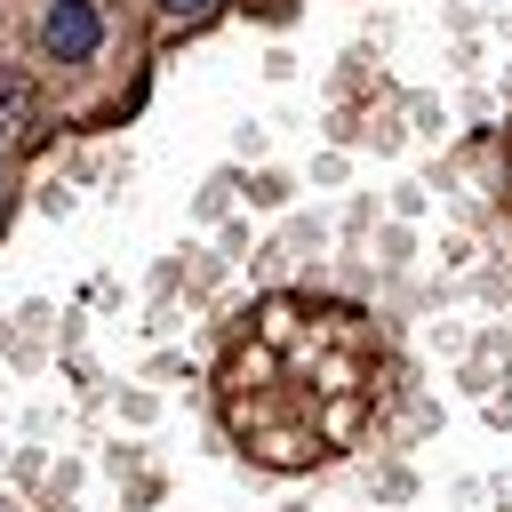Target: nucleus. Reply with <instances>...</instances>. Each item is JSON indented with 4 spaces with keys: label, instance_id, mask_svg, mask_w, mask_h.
<instances>
[{
    "label": "nucleus",
    "instance_id": "nucleus-1",
    "mask_svg": "<svg viewBox=\"0 0 512 512\" xmlns=\"http://www.w3.org/2000/svg\"><path fill=\"white\" fill-rule=\"evenodd\" d=\"M96 40H104V16H96L88 0H56V8L40 16V48H48L56 64H88Z\"/></svg>",
    "mask_w": 512,
    "mask_h": 512
},
{
    "label": "nucleus",
    "instance_id": "nucleus-2",
    "mask_svg": "<svg viewBox=\"0 0 512 512\" xmlns=\"http://www.w3.org/2000/svg\"><path fill=\"white\" fill-rule=\"evenodd\" d=\"M32 128H40V88H32L24 72L0 64V152H16Z\"/></svg>",
    "mask_w": 512,
    "mask_h": 512
},
{
    "label": "nucleus",
    "instance_id": "nucleus-3",
    "mask_svg": "<svg viewBox=\"0 0 512 512\" xmlns=\"http://www.w3.org/2000/svg\"><path fill=\"white\" fill-rule=\"evenodd\" d=\"M168 16H200V8H216V0H160Z\"/></svg>",
    "mask_w": 512,
    "mask_h": 512
},
{
    "label": "nucleus",
    "instance_id": "nucleus-4",
    "mask_svg": "<svg viewBox=\"0 0 512 512\" xmlns=\"http://www.w3.org/2000/svg\"><path fill=\"white\" fill-rule=\"evenodd\" d=\"M0 232H8V176H0Z\"/></svg>",
    "mask_w": 512,
    "mask_h": 512
}]
</instances>
